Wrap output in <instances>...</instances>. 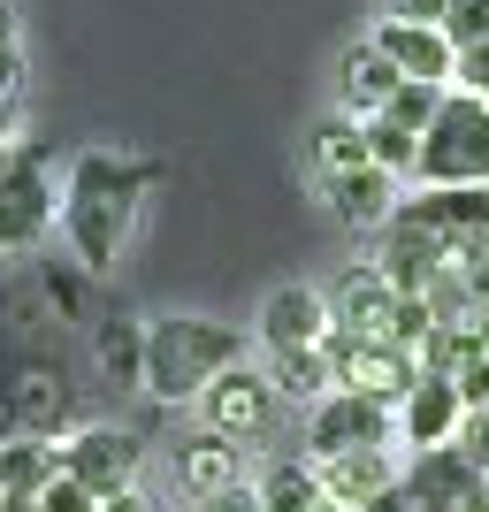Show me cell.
<instances>
[{"label":"cell","instance_id":"cb8c5ba5","mask_svg":"<svg viewBox=\"0 0 489 512\" xmlns=\"http://www.w3.org/2000/svg\"><path fill=\"white\" fill-rule=\"evenodd\" d=\"M100 367L115 383L138 390V375H146V321H107L100 329Z\"/></svg>","mask_w":489,"mask_h":512},{"label":"cell","instance_id":"30bf717a","mask_svg":"<svg viewBox=\"0 0 489 512\" xmlns=\"http://www.w3.org/2000/svg\"><path fill=\"white\" fill-rule=\"evenodd\" d=\"M375 237H383V245H375V268H383V283L398 291V299H421L428 283H436V276L451 268V245H444L436 230H421V222H413L405 207L390 214V222H383Z\"/></svg>","mask_w":489,"mask_h":512},{"label":"cell","instance_id":"5bb4252c","mask_svg":"<svg viewBox=\"0 0 489 512\" xmlns=\"http://www.w3.org/2000/svg\"><path fill=\"white\" fill-rule=\"evenodd\" d=\"M367 39H375V54L398 69L405 85H436V92H451V46H444V31H436V23H390V16H383Z\"/></svg>","mask_w":489,"mask_h":512},{"label":"cell","instance_id":"4dcf8cb0","mask_svg":"<svg viewBox=\"0 0 489 512\" xmlns=\"http://www.w3.org/2000/svg\"><path fill=\"white\" fill-rule=\"evenodd\" d=\"M39 512H100V505H92L77 482H62V467H54V482L39 490Z\"/></svg>","mask_w":489,"mask_h":512},{"label":"cell","instance_id":"4316f807","mask_svg":"<svg viewBox=\"0 0 489 512\" xmlns=\"http://www.w3.org/2000/svg\"><path fill=\"white\" fill-rule=\"evenodd\" d=\"M436 31H444V46H451V54H467V46H482V39H489V0H451Z\"/></svg>","mask_w":489,"mask_h":512},{"label":"cell","instance_id":"7a4b0ae2","mask_svg":"<svg viewBox=\"0 0 489 512\" xmlns=\"http://www.w3.org/2000/svg\"><path fill=\"white\" fill-rule=\"evenodd\" d=\"M245 367V329L230 321H207V314H161L146 321V375L138 390L161 398V406H199V390L214 375Z\"/></svg>","mask_w":489,"mask_h":512},{"label":"cell","instance_id":"44dd1931","mask_svg":"<svg viewBox=\"0 0 489 512\" xmlns=\"http://www.w3.org/2000/svg\"><path fill=\"white\" fill-rule=\"evenodd\" d=\"M253 497H260V512H314L321 505V474H314V459L306 451H283V459H268L260 467V482H253Z\"/></svg>","mask_w":489,"mask_h":512},{"label":"cell","instance_id":"f1b7e54d","mask_svg":"<svg viewBox=\"0 0 489 512\" xmlns=\"http://www.w3.org/2000/svg\"><path fill=\"white\" fill-rule=\"evenodd\" d=\"M451 451H459V459L489 482V413H467V421H459V436H451Z\"/></svg>","mask_w":489,"mask_h":512},{"label":"cell","instance_id":"8992f818","mask_svg":"<svg viewBox=\"0 0 489 512\" xmlns=\"http://www.w3.org/2000/svg\"><path fill=\"white\" fill-rule=\"evenodd\" d=\"M283 421V398L268 390V375L260 367H230V375H214L207 390H199V428L207 436H222V444H268Z\"/></svg>","mask_w":489,"mask_h":512},{"label":"cell","instance_id":"8fae6325","mask_svg":"<svg viewBox=\"0 0 489 512\" xmlns=\"http://www.w3.org/2000/svg\"><path fill=\"white\" fill-rule=\"evenodd\" d=\"M474 490H482V474H474L451 444H436V451H405V467H398L405 512H467Z\"/></svg>","mask_w":489,"mask_h":512},{"label":"cell","instance_id":"8d00e7d4","mask_svg":"<svg viewBox=\"0 0 489 512\" xmlns=\"http://www.w3.org/2000/svg\"><path fill=\"white\" fill-rule=\"evenodd\" d=\"M314 512H344V505H329V497H321V505H314Z\"/></svg>","mask_w":489,"mask_h":512},{"label":"cell","instance_id":"2e32d148","mask_svg":"<svg viewBox=\"0 0 489 512\" xmlns=\"http://www.w3.org/2000/svg\"><path fill=\"white\" fill-rule=\"evenodd\" d=\"M398 85H405V77L383 62V54H375V39L344 46V62H337V115H352V123H375Z\"/></svg>","mask_w":489,"mask_h":512},{"label":"cell","instance_id":"f546056e","mask_svg":"<svg viewBox=\"0 0 489 512\" xmlns=\"http://www.w3.org/2000/svg\"><path fill=\"white\" fill-rule=\"evenodd\" d=\"M16 107H23V54L0 46V138H8V123H16Z\"/></svg>","mask_w":489,"mask_h":512},{"label":"cell","instance_id":"603a6c76","mask_svg":"<svg viewBox=\"0 0 489 512\" xmlns=\"http://www.w3.org/2000/svg\"><path fill=\"white\" fill-rule=\"evenodd\" d=\"M314 169H321V184H337V176L367 169V130L352 123V115H329V123L314 130Z\"/></svg>","mask_w":489,"mask_h":512},{"label":"cell","instance_id":"ba28073f","mask_svg":"<svg viewBox=\"0 0 489 512\" xmlns=\"http://www.w3.org/2000/svg\"><path fill=\"white\" fill-rule=\"evenodd\" d=\"M321 360H329L337 390H360V398H375V406H398L405 390L421 383V360H413V352H398V344H367V337H344V329H329V337H321Z\"/></svg>","mask_w":489,"mask_h":512},{"label":"cell","instance_id":"3957f363","mask_svg":"<svg viewBox=\"0 0 489 512\" xmlns=\"http://www.w3.org/2000/svg\"><path fill=\"white\" fill-rule=\"evenodd\" d=\"M413 184L421 192H489V100L444 92L413 146Z\"/></svg>","mask_w":489,"mask_h":512},{"label":"cell","instance_id":"7402d4cb","mask_svg":"<svg viewBox=\"0 0 489 512\" xmlns=\"http://www.w3.org/2000/svg\"><path fill=\"white\" fill-rule=\"evenodd\" d=\"M268 390H276L283 406H321L329 390H337V375H329V360H321V344L314 352H268Z\"/></svg>","mask_w":489,"mask_h":512},{"label":"cell","instance_id":"6da1fadb","mask_svg":"<svg viewBox=\"0 0 489 512\" xmlns=\"http://www.w3.org/2000/svg\"><path fill=\"white\" fill-rule=\"evenodd\" d=\"M153 184H161L153 161H130V153H107V146H85L69 161L62 214H54V222H62V237H69V253H77L85 276H107V268H115L130 222H138V199H146Z\"/></svg>","mask_w":489,"mask_h":512},{"label":"cell","instance_id":"4fadbf2b","mask_svg":"<svg viewBox=\"0 0 489 512\" xmlns=\"http://www.w3.org/2000/svg\"><path fill=\"white\" fill-rule=\"evenodd\" d=\"M390 421H398V444H405V451H436V444H451V436H459L467 406H459L451 375H421V383L390 406Z\"/></svg>","mask_w":489,"mask_h":512},{"label":"cell","instance_id":"836d02e7","mask_svg":"<svg viewBox=\"0 0 489 512\" xmlns=\"http://www.w3.org/2000/svg\"><path fill=\"white\" fill-rule=\"evenodd\" d=\"M100 512H153V497H146V490H123V497H107Z\"/></svg>","mask_w":489,"mask_h":512},{"label":"cell","instance_id":"e575fe53","mask_svg":"<svg viewBox=\"0 0 489 512\" xmlns=\"http://www.w3.org/2000/svg\"><path fill=\"white\" fill-rule=\"evenodd\" d=\"M360 512H405V497H398V490H383V497H367Z\"/></svg>","mask_w":489,"mask_h":512},{"label":"cell","instance_id":"e0dca14e","mask_svg":"<svg viewBox=\"0 0 489 512\" xmlns=\"http://www.w3.org/2000/svg\"><path fill=\"white\" fill-rule=\"evenodd\" d=\"M321 192H329V207H337L344 230H367V237L405 207V184L383 176V169H352V176H337V184H321Z\"/></svg>","mask_w":489,"mask_h":512},{"label":"cell","instance_id":"1f68e13d","mask_svg":"<svg viewBox=\"0 0 489 512\" xmlns=\"http://www.w3.org/2000/svg\"><path fill=\"white\" fill-rule=\"evenodd\" d=\"M383 8H390V23H444L451 0H383Z\"/></svg>","mask_w":489,"mask_h":512},{"label":"cell","instance_id":"ffe728a7","mask_svg":"<svg viewBox=\"0 0 489 512\" xmlns=\"http://www.w3.org/2000/svg\"><path fill=\"white\" fill-rule=\"evenodd\" d=\"M54 482V436H0V505H31Z\"/></svg>","mask_w":489,"mask_h":512},{"label":"cell","instance_id":"83f0119b","mask_svg":"<svg viewBox=\"0 0 489 512\" xmlns=\"http://www.w3.org/2000/svg\"><path fill=\"white\" fill-rule=\"evenodd\" d=\"M451 92H474V100H489V39L467 46V54H451Z\"/></svg>","mask_w":489,"mask_h":512},{"label":"cell","instance_id":"d6986e66","mask_svg":"<svg viewBox=\"0 0 489 512\" xmlns=\"http://www.w3.org/2000/svg\"><path fill=\"white\" fill-rule=\"evenodd\" d=\"M405 214L421 230H436L451 253L474 245V237H489V192H421V199H405Z\"/></svg>","mask_w":489,"mask_h":512},{"label":"cell","instance_id":"9c48e42d","mask_svg":"<svg viewBox=\"0 0 489 512\" xmlns=\"http://www.w3.org/2000/svg\"><path fill=\"white\" fill-rule=\"evenodd\" d=\"M329 329H344V337H367V344H398V314H405V299L383 283V268L375 260H352L329 291ZM405 352V344H398Z\"/></svg>","mask_w":489,"mask_h":512},{"label":"cell","instance_id":"52a82bcc","mask_svg":"<svg viewBox=\"0 0 489 512\" xmlns=\"http://www.w3.org/2000/svg\"><path fill=\"white\" fill-rule=\"evenodd\" d=\"M344 451H398V421L390 406L360 398V390H329L321 406H306V459L329 467Z\"/></svg>","mask_w":489,"mask_h":512},{"label":"cell","instance_id":"5b68a950","mask_svg":"<svg viewBox=\"0 0 489 512\" xmlns=\"http://www.w3.org/2000/svg\"><path fill=\"white\" fill-rule=\"evenodd\" d=\"M62 214L54 192V153L46 146H16L0 161V253H31Z\"/></svg>","mask_w":489,"mask_h":512},{"label":"cell","instance_id":"277c9868","mask_svg":"<svg viewBox=\"0 0 489 512\" xmlns=\"http://www.w3.org/2000/svg\"><path fill=\"white\" fill-rule=\"evenodd\" d=\"M54 467H62V482H77L92 505H107V497L138 490V467H146V436H138V428L85 421V428H69L62 444H54Z\"/></svg>","mask_w":489,"mask_h":512},{"label":"cell","instance_id":"9a60e30c","mask_svg":"<svg viewBox=\"0 0 489 512\" xmlns=\"http://www.w3.org/2000/svg\"><path fill=\"white\" fill-rule=\"evenodd\" d=\"M169 474H176V490H184V505H207V497H222V490H237V482H245V451L199 428L192 444H176Z\"/></svg>","mask_w":489,"mask_h":512},{"label":"cell","instance_id":"d6a6232c","mask_svg":"<svg viewBox=\"0 0 489 512\" xmlns=\"http://www.w3.org/2000/svg\"><path fill=\"white\" fill-rule=\"evenodd\" d=\"M192 512H260V497H253V482H237V490L207 497V505H192Z\"/></svg>","mask_w":489,"mask_h":512},{"label":"cell","instance_id":"d4e9b609","mask_svg":"<svg viewBox=\"0 0 489 512\" xmlns=\"http://www.w3.org/2000/svg\"><path fill=\"white\" fill-rule=\"evenodd\" d=\"M360 130H367V169L413 184V146H421V138H405V130H390V123H360Z\"/></svg>","mask_w":489,"mask_h":512},{"label":"cell","instance_id":"ac0fdd59","mask_svg":"<svg viewBox=\"0 0 489 512\" xmlns=\"http://www.w3.org/2000/svg\"><path fill=\"white\" fill-rule=\"evenodd\" d=\"M398 451H344V459H329V467H314L321 474V497L329 505H344V512H360L367 497H383V490H398Z\"/></svg>","mask_w":489,"mask_h":512},{"label":"cell","instance_id":"7c38bea8","mask_svg":"<svg viewBox=\"0 0 489 512\" xmlns=\"http://www.w3.org/2000/svg\"><path fill=\"white\" fill-rule=\"evenodd\" d=\"M260 344L268 352H314L329 337V299H321L314 283H276L268 299H260Z\"/></svg>","mask_w":489,"mask_h":512},{"label":"cell","instance_id":"d590c367","mask_svg":"<svg viewBox=\"0 0 489 512\" xmlns=\"http://www.w3.org/2000/svg\"><path fill=\"white\" fill-rule=\"evenodd\" d=\"M467 512H489V482H482V490H474V497H467Z\"/></svg>","mask_w":489,"mask_h":512},{"label":"cell","instance_id":"484cf974","mask_svg":"<svg viewBox=\"0 0 489 512\" xmlns=\"http://www.w3.org/2000/svg\"><path fill=\"white\" fill-rule=\"evenodd\" d=\"M436 100H444L436 85H398V92H390V107L375 115V123L405 130V138H421V130H428V115H436Z\"/></svg>","mask_w":489,"mask_h":512}]
</instances>
